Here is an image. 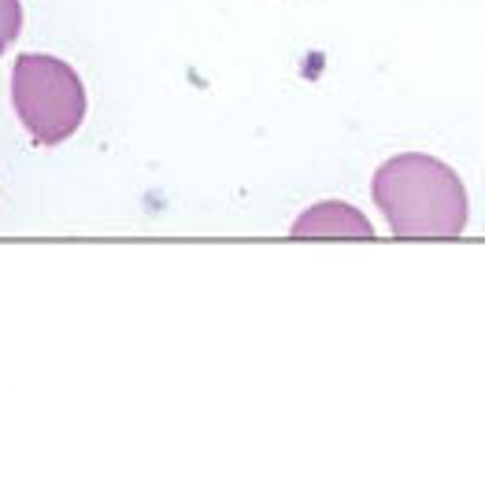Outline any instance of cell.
Listing matches in <instances>:
<instances>
[{
  "instance_id": "cell-1",
  "label": "cell",
  "mask_w": 485,
  "mask_h": 492,
  "mask_svg": "<svg viewBox=\"0 0 485 492\" xmlns=\"http://www.w3.org/2000/svg\"><path fill=\"white\" fill-rule=\"evenodd\" d=\"M371 196L393 237H460L471 218L460 174L426 152L386 159L371 178Z\"/></svg>"
},
{
  "instance_id": "cell-2",
  "label": "cell",
  "mask_w": 485,
  "mask_h": 492,
  "mask_svg": "<svg viewBox=\"0 0 485 492\" xmlns=\"http://www.w3.org/2000/svg\"><path fill=\"white\" fill-rule=\"evenodd\" d=\"M12 107L38 144H63L86 122V86L60 56L23 52L12 67Z\"/></svg>"
},
{
  "instance_id": "cell-3",
  "label": "cell",
  "mask_w": 485,
  "mask_h": 492,
  "mask_svg": "<svg viewBox=\"0 0 485 492\" xmlns=\"http://www.w3.org/2000/svg\"><path fill=\"white\" fill-rule=\"evenodd\" d=\"M293 237H374L371 218L360 207L345 204V200H323V204H311L308 211H300V218L289 226Z\"/></svg>"
},
{
  "instance_id": "cell-4",
  "label": "cell",
  "mask_w": 485,
  "mask_h": 492,
  "mask_svg": "<svg viewBox=\"0 0 485 492\" xmlns=\"http://www.w3.org/2000/svg\"><path fill=\"white\" fill-rule=\"evenodd\" d=\"M23 30V4L19 0H0V56L15 44Z\"/></svg>"
}]
</instances>
